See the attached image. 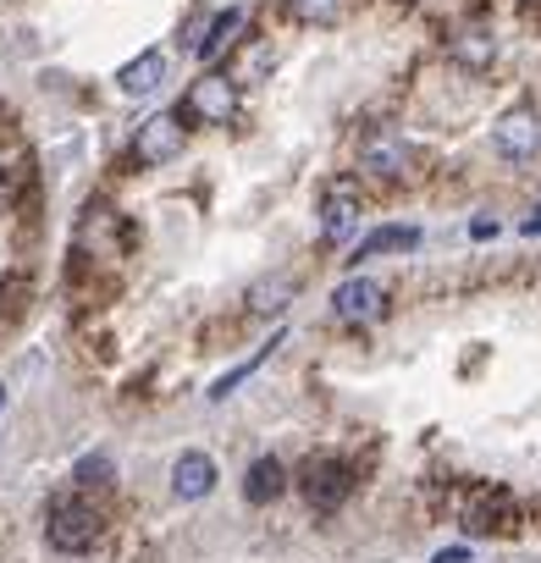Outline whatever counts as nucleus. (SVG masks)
Returning a JSON list of instances; mask_svg holds the SVG:
<instances>
[{"label":"nucleus","instance_id":"nucleus-15","mask_svg":"<svg viewBox=\"0 0 541 563\" xmlns=\"http://www.w3.org/2000/svg\"><path fill=\"white\" fill-rule=\"evenodd\" d=\"M294 305V282L288 276H270V282H254L249 288V316H283Z\"/></svg>","mask_w":541,"mask_h":563},{"label":"nucleus","instance_id":"nucleus-8","mask_svg":"<svg viewBox=\"0 0 541 563\" xmlns=\"http://www.w3.org/2000/svg\"><path fill=\"white\" fill-rule=\"evenodd\" d=\"M360 172H371V177H409L415 172V150L398 133H371L360 144Z\"/></svg>","mask_w":541,"mask_h":563},{"label":"nucleus","instance_id":"nucleus-23","mask_svg":"<svg viewBox=\"0 0 541 563\" xmlns=\"http://www.w3.org/2000/svg\"><path fill=\"white\" fill-rule=\"evenodd\" d=\"M525 232H541V210H536V216H530V221H525Z\"/></svg>","mask_w":541,"mask_h":563},{"label":"nucleus","instance_id":"nucleus-3","mask_svg":"<svg viewBox=\"0 0 541 563\" xmlns=\"http://www.w3.org/2000/svg\"><path fill=\"white\" fill-rule=\"evenodd\" d=\"M183 111H188V122H205V128L232 122V111H238V89H232V78H227V73H205V78H194L188 95H183Z\"/></svg>","mask_w":541,"mask_h":563},{"label":"nucleus","instance_id":"nucleus-4","mask_svg":"<svg viewBox=\"0 0 541 563\" xmlns=\"http://www.w3.org/2000/svg\"><path fill=\"white\" fill-rule=\"evenodd\" d=\"M492 150L503 161H536L541 155V117L536 106H508L492 128Z\"/></svg>","mask_w":541,"mask_h":563},{"label":"nucleus","instance_id":"nucleus-11","mask_svg":"<svg viewBox=\"0 0 541 563\" xmlns=\"http://www.w3.org/2000/svg\"><path fill=\"white\" fill-rule=\"evenodd\" d=\"M404 249H420V227H409V221H393V227H376V232H365V238H360V249H354L349 260H354V265H365V260L404 254Z\"/></svg>","mask_w":541,"mask_h":563},{"label":"nucleus","instance_id":"nucleus-12","mask_svg":"<svg viewBox=\"0 0 541 563\" xmlns=\"http://www.w3.org/2000/svg\"><path fill=\"white\" fill-rule=\"evenodd\" d=\"M464 530H514V503L508 492H481L470 508H464Z\"/></svg>","mask_w":541,"mask_h":563},{"label":"nucleus","instance_id":"nucleus-19","mask_svg":"<svg viewBox=\"0 0 541 563\" xmlns=\"http://www.w3.org/2000/svg\"><path fill=\"white\" fill-rule=\"evenodd\" d=\"M29 294H34V282H29L23 271H18V276H7V282H0V316H23Z\"/></svg>","mask_w":541,"mask_h":563},{"label":"nucleus","instance_id":"nucleus-14","mask_svg":"<svg viewBox=\"0 0 541 563\" xmlns=\"http://www.w3.org/2000/svg\"><path fill=\"white\" fill-rule=\"evenodd\" d=\"M453 56L464 62V67H492V56H497V40H492V29L486 23H470V29H459L453 34Z\"/></svg>","mask_w":541,"mask_h":563},{"label":"nucleus","instance_id":"nucleus-21","mask_svg":"<svg viewBox=\"0 0 541 563\" xmlns=\"http://www.w3.org/2000/svg\"><path fill=\"white\" fill-rule=\"evenodd\" d=\"M431 563H470V547H442Z\"/></svg>","mask_w":541,"mask_h":563},{"label":"nucleus","instance_id":"nucleus-17","mask_svg":"<svg viewBox=\"0 0 541 563\" xmlns=\"http://www.w3.org/2000/svg\"><path fill=\"white\" fill-rule=\"evenodd\" d=\"M283 343H288V338H283V332H270V343H265V349H260V354H249V360H243V365H232V371H227V376H221V382H216V387H210V398H227V393H232V387H238V382H243V376H254V371H260V365H265V360H270V354H277V349H283Z\"/></svg>","mask_w":541,"mask_h":563},{"label":"nucleus","instance_id":"nucleus-2","mask_svg":"<svg viewBox=\"0 0 541 563\" xmlns=\"http://www.w3.org/2000/svg\"><path fill=\"white\" fill-rule=\"evenodd\" d=\"M299 486H305V503L316 514H338L349 503V492H354V464H343V459H310L305 475H299Z\"/></svg>","mask_w":541,"mask_h":563},{"label":"nucleus","instance_id":"nucleus-24","mask_svg":"<svg viewBox=\"0 0 541 563\" xmlns=\"http://www.w3.org/2000/svg\"><path fill=\"white\" fill-rule=\"evenodd\" d=\"M0 409H7V393H0Z\"/></svg>","mask_w":541,"mask_h":563},{"label":"nucleus","instance_id":"nucleus-10","mask_svg":"<svg viewBox=\"0 0 541 563\" xmlns=\"http://www.w3.org/2000/svg\"><path fill=\"white\" fill-rule=\"evenodd\" d=\"M283 492H288V470H283L277 453H265V459L249 464V475H243V503L265 508V503H277Z\"/></svg>","mask_w":541,"mask_h":563},{"label":"nucleus","instance_id":"nucleus-16","mask_svg":"<svg viewBox=\"0 0 541 563\" xmlns=\"http://www.w3.org/2000/svg\"><path fill=\"white\" fill-rule=\"evenodd\" d=\"M238 29H243V12H238V7L216 12V18H210V29H205V40H199V56H205V62H210V56H221V51L238 40Z\"/></svg>","mask_w":541,"mask_h":563},{"label":"nucleus","instance_id":"nucleus-18","mask_svg":"<svg viewBox=\"0 0 541 563\" xmlns=\"http://www.w3.org/2000/svg\"><path fill=\"white\" fill-rule=\"evenodd\" d=\"M283 7H288L294 23H310V29H316V23L327 29V23L343 18V0H283Z\"/></svg>","mask_w":541,"mask_h":563},{"label":"nucleus","instance_id":"nucleus-13","mask_svg":"<svg viewBox=\"0 0 541 563\" xmlns=\"http://www.w3.org/2000/svg\"><path fill=\"white\" fill-rule=\"evenodd\" d=\"M122 95H155L161 84H166V51H144L139 62H128L122 67Z\"/></svg>","mask_w":541,"mask_h":563},{"label":"nucleus","instance_id":"nucleus-9","mask_svg":"<svg viewBox=\"0 0 541 563\" xmlns=\"http://www.w3.org/2000/svg\"><path fill=\"white\" fill-rule=\"evenodd\" d=\"M172 492H177L183 503L210 497V492H216V459H210V453H199V448L177 453V464H172Z\"/></svg>","mask_w":541,"mask_h":563},{"label":"nucleus","instance_id":"nucleus-20","mask_svg":"<svg viewBox=\"0 0 541 563\" xmlns=\"http://www.w3.org/2000/svg\"><path fill=\"white\" fill-rule=\"evenodd\" d=\"M73 475H78V486H111V453H84Z\"/></svg>","mask_w":541,"mask_h":563},{"label":"nucleus","instance_id":"nucleus-1","mask_svg":"<svg viewBox=\"0 0 541 563\" xmlns=\"http://www.w3.org/2000/svg\"><path fill=\"white\" fill-rule=\"evenodd\" d=\"M45 536H51L56 552H89L100 541V508L84 503V497H56L51 519H45Z\"/></svg>","mask_w":541,"mask_h":563},{"label":"nucleus","instance_id":"nucleus-5","mask_svg":"<svg viewBox=\"0 0 541 563\" xmlns=\"http://www.w3.org/2000/svg\"><path fill=\"white\" fill-rule=\"evenodd\" d=\"M360 210H365L360 183H354V177H332V183L321 188V238H327V243H343V238L360 227Z\"/></svg>","mask_w":541,"mask_h":563},{"label":"nucleus","instance_id":"nucleus-6","mask_svg":"<svg viewBox=\"0 0 541 563\" xmlns=\"http://www.w3.org/2000/svg\"><path fill=\"white\" fill-rule=\"evenodd\" d=\"M332 316L349 321V327L382 321L387 316V288L371 282V276H349V282H338V294H332Z\"/></svg>","mask_w":541,"mask_h":563},{"label":"nucleus","instance_id":"nucleus-7","mask_svg":"<svg viewBox=\"0 0 541 563\" xmlns=\"http://www.w3.org/2000/svg\"><path fill=\"white\" fill-rule=\"evenodd\" d=\"M133 155L139 166H172L183 155V122L172 111H155L139 122V139H133Z\"/></svg>","mask_w":541,"mask_h":563},{"label":"nucleus","instance_id":"nucleus-22","mask_svg":"<svg viewBox=\"0 0 541 563\" xmlns=\"http://www.w3.org/2000/svg\"><path fill=\"white\" fill-rule=\"evenodd\" d=\"M519 12H525V23H541V0H519Z\"/></svg>","mask_w":541,"mask_h":563}]
</instances>
